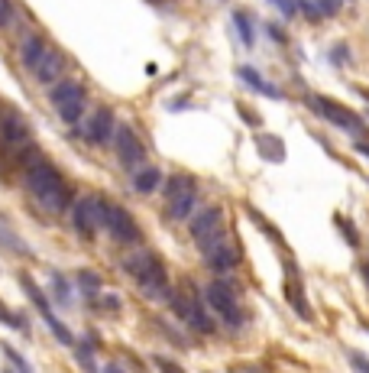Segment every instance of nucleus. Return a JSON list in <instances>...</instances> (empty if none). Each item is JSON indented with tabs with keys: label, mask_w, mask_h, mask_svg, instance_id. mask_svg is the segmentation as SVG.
Segmentation results:
<instances>
[{
	"label": "nucleus",
	"mask_w": 369,
	"mask_h": 373,
	"mask_svg": "<svg viewBox=\"0 0 369 373\" xmlns=\"http://www.w3.org/2000/svg\"><path fill=\"white\" fill-rule=\"evenodd\" d=\"M23 182H26V192L39 202V208H46L49 214H65L68 208H72V188H68V182L62 178V172L52 166V162H46L39 156L36 162H29L23 169Z\"/></svg>",
	"instance_id": "obj_1"
},
{
	"label": "nucleus",
	"mask_w": 369,
	"mask_h": 373,
	"mask_svg": "<svg viewBox=\"0 0 369 373\" xmlns=\"http://www.w3.org/2000/svg\"><path fill=\"white\" fill-rule=\"evenodd\" d=\"M123 270L130 273V280L140 286V292L149 299H166L168 292V273L162 266V260L152 250H133L123 256Z\"/></svg>",
	"instance_id": "obj_2"
},
{
	"label": "nucleus",
	"mask_w": 369,
	"mask_h": 373,
	"mask_svg": "<svg viewBox=\"0 0 369 373\" xmlns=\"http://www.w3.org/2000/svg\"><path fill=\"white\" fill-rule=\"evenodd\" d=\"M166 302L172 306V312H175L192 331L214 334V318L208 315V306H204V299L198 296V289H194L192 282H184L182 289H172V286H168Z\"/></svg>",
	"instance_id": "obj_3"
},
{
	"label": "nucleus",
	"mask_w": 369,
	"mask_h": 373,
	"mask_svg": "<svg viewBox=\"0 0 369 373\" xmlns=\"http://www.w3.org/2000/svg\"><path fill=\"white\" fill-rule=\"evenodd\" d=\"M49 101L52 107L59 110L62 124H68V127H78L84 120V110H88V94H84V88L78 85V81H72V78H62V81H55L49 91Z\"/></svg>",
	"instance_id": "obj_4"
},
{
	"label": "nucleus",
	"mask_w": 369,
	"mask_h": 373,
	"mask_svg": "<svg viewBox=\"0 0 369 373\" xmlns=\"http://www.w3.org/2000/svg\"><path fill=\"white\" fill-rule=\"evenodd\" d=\"M204 306H210V312L217 315L220 322L227 325V328H243V308H240V302H236V292L230 282L224 280H214L208 282V289H204Z\"/></svg>",
	"instance_id": "obj_5"
},
{
	"label": "nucleus",
	"mask_w": 369,
	"mask_h": 373,
	"mask_svg": "<svg viewBox=\"0 0 369 373\" xmlns=\"http://www.w3.org/2000/svg\"><path fill=\"white\" fill-rule=\"evenodd\" d=\"M188 230H192L194 244L201 247V254H208V250H214L217 244H224V208H217V204H210V208H204V211H198L192 218V224H188Z\"/></svg>",
	"instance_id": "obj_6"
},
{
	"label": "nucleus",
	"mask_w": 369,
	"mask_h": 373,
	"mask_svg": "<svg viewBox=\"0 0 369 373\" xmlns=\"http://www.w3.org/2000/svg\"><path fill=\"white\" fill-rule=\"evenodd\" d=\"M308 107L314 110L318 117L330 120L334 127L347 130V133H353V136H363V133H366V124H363L360 114H353L350 107H344V104L330 101V98H318V94H308Z\"/></svg>",
	"instance_id": "obj_7"
},
{
	"label": "nucleus",
	"mask_w": 369,
	"mask_h": 373,
	"mask_svg": "<svg viewBox=\"0 0 369 373\" xmlns=\"http://www.w3.org/2000/svg\"><path fill=\"white\" fill-rule=\"evenodd\" d=\"M110 140H114V150H117L120 166H123L130 176H133L136 169H143V162H146V143L140 140V133H136L130 124H117Z\"/></svg>",
	"instance_id": "obj_8"
},
{
	"label": "nucleus",
	"mask_w": 369,
	"mask_h": 373,
	"mask_svg": "<svg viewBox=\"0 0 369 373\" xmlns=\"http://www.w3.org/2000/svg\"><path fill=\"white\" fill-rule=\"evenodd\" d=\"M72 228L88 240H91L98 230H104V198L101 195L75 198V202H72Z\"/></svg>",
	"instance_id": "obj_9"
},
{
	"label": "nucleus",
	"mask_w": 369,
	"mask_h": 373,
	"mask_svg": "<svg viewBox=\"0 0 369 373\" xmlns=\"http://www.w3.org/2000/svg\"><path fill=\"white\" fill-rule=\"evenodd\" d=\"M104 230H107L110 237L117 240V244H140V224L130 211H126L123 204H114L104 198Z\"/></svg>",
	"instance_id": "obj_10"
},
{
	"label": "nucleus",
	"mask_w": 369,
	"mask_h": 373,
	"mask_svg": "<svg viewBox=\"0 0 369 373\" xmlns=\"http://www.w3.org/2000/svg\"><path fill=\"white\" fill-rule=\"evenodd\" d=\"M0 143L7 146L13 156H17L23 146L33 143V130H29V120H26L20 110H4V114H0Z\"/></svg>",
	"instance_id": "obj_11"
},
{
	"label": "nucleus",
	"mask_w": 369,
	"mask_h": 373,
	"mask_svg": "<svg viewBox=\"0 0 369 373\" xmlns=\"http://www.w3.org/2000/svg\"><path fill=\"white\" fill-rule=\"evenodd\" d=\"M114 127H117V114H114L110 107H98L91 117L84 114V120L78 124V133H81L84 143L104 146L110 136H114Z\"/></svg>",
	"instance_id": "obj_12"
},
{
	"label": "nucleus",
	"mask_w": 369,
	"mask_h": 373,
	"mask_svg": "<svg viewBox=\"0 0 369 373\" xmlns=\"http://www.w3.org/2000/svg\"><path fill=\"white\" fill-rule=\"evenodd\" d=\"M62 75H65V55H62L59 49H52L49 46V52L42 55V62L36 65V72H33V78L39 81V85H55V81H62Z\"/></svg>",
	"instance_id": "obj_13"
},
{
	"label": "nucleus",
	"mask_w": 369,
	"mask_h": 373,
	"mask_svg": "<svg viewBox=\"0 0 369 373\" xmlns=\"http://www.w3.org/2000/svg\"><path fill=\"white\" fill-rule=\"evenodd\" d=\"M204 263H208L214 273L224 276V273H230L236 263H240V250H236V244H217L214 250L204 254Z\"/></svg>",
	"instance_id": "obj_14"
},
{
	"label": "nucleus",
	"mask_w": 369,
	"mask_h": 373,
	"mask_svg": "<svg viewBox=\"0 0 369 373\" xmlns=\"http://www.w3.org/2000/svg\"><path fill=\"white\" fill-rule=\"evenodd\" d=\"M46 52H49V43H46V36L29 33V36H23V43H20V62H23V68L36 72V65L42 62V55H46Z\"/></svg>",
	"instance_id": "obj_15"
},
{
	"label": "nucleus",
	"mask_w": 369,
	"mask_h": 373,
	"mask_svg": "<svg viewBox=\"0 0 369 373\" xmlns=\"http://www.w3.org/2000/svg\"><path fill=\"white\" fill-rule=\"evenodd\" d=\"M192 192H198V182H194V176H188V172H175V176H168V182L162 185L166 204L178 202V198H184V195H192Z\"/></svg>",
	"instance_id": "obj_16"
},
{
	"label": "nucleus",
	"mask_w": 369,
	"mask_h": 373,
	"mask_svg": "<svg viewBox=\"0 0 369 373\" xmlns=\"http://www.w3.org/2000/svg\"><path fill=\"white\" fill-rule=\"evenodd\" d=\"M236 78H240V81H246L253 91H260V94H266V98H272V101H279V98H282V91H279L272 81H266V78H262L253 65H240V68H236Z\"/></svg>",
	"instance_id": "obj_17"
},
{
	"label": "nucleus",
	"mask_w": 369,
	"mask_h": 373,
	"mask_svg": "<svg viewBox=\"0 0 369 373\" xmlns=\"http://www.w3.org/2000/svg\"><path fill=\"white\" fill-rule=\"evenodd\" d=\"M162 182V172L156 169V166H143V169L133 172V188L140 192V195H149V192H156Z\"/></svg>",
	"instance_id": "obj_18"
},
{
	"label": "nucleus",
	"mask_w": 369,
	"mask_h": 373,
	"mask_svg": "<svg viewBox=\"0 0 369 373\" xmlns=\"http://www.w3.org/2000/svg\"><path fill=\"white\" fill-rule=\"evenodd\" d=\"M0 247H4V250H10V254H17V256H29V254H33V250H29V244L20 237L17 230H10V224H4V221H0Z\"/></svg>",
	"instance_id": "obj_19"
},
{
	"label": "nucleus",
	"mask_w": 369,
	"mask_h": 373,
	"mask_svg": "<svg viewBox=\"0 0 369 373\" xmlns=\"http://www.w3.org/2000/svg\"><path fill=\"white\" fill-rule=\"evenodd\" d=\"M234 26H236V33H240V43H243L246 49H253V46H256V26H253V13H246V10H234Z\"/></svg>",
	"instance_id": "obj_20"
},
{
	"label": "nucleus",
	"mask_w": 369,
	"mask_h": 373,
	"mask_svg": "<svg viewBox=\"0 0 369 373\" xmlns=\"http://www.w3.org/2000/svg\"><path fill=\"white\" fill-rule=\"evenodd\" d=\"M20 286H23V292L29 296V302H33V306L39 308L42 318H46V315H52V306H49V299H46V292H42V289L36 286V282L29 280V276H26V273L20 276Z\"/></svg>",
	"instance_id": "obj_21"
},
{
	"label": "nucleus",
	"mask_w": 369,
	"mask_h": 373,
	"mask_svg": "<svg viewBox=\"0 0 369 373\" xmlns=\"http://www.w3.org/2000/svg\"><path fill=\"white\" fill-rule=\"evenodd\" d=\"M194 204H198V192L178 198V202H168L166 204V214L172 221H188V218H192V211H194Z\"/></svg>",
	"instance_id": "obj_22"
},
{
	"label": "nucleus",
	"mask_w": 369,
	"mask_h": 373,
	"mask_svg": "<svg viewBox=\"0 0 369 373\" xmlns=\"http://www.w3.org/2000/svg\"><path fill=\"white\" fill-rule=\"evenodd\" d=\"M49 286H52V299H55V306H59V308H72V282H68L62 273H52Z\"/></svg>",
	"instance_id": "obj_23"
},
{
	"label": "nucleus",
	"mask_w": 369,
	"mask_h": 373,
	"mask_svg": "<svg viewBox=\"0 0 369 373\" xmlns=\"http://www.w3.org/2000/svg\"><path fill=\"white\" fill-rule=\"evenodd\" d=\"M75 282H78V289H81L88 299H94L98 292H101V286H104V280H101V276H98L94 270H78Z\"/></svg>",
	"instance_id": "obj_24"
},
{
	"label": "nucleus",
	"mask_w": 369,
	"mask_h": 373,
	"mask_svg": "<svg viewBox=\"0 0 369 373\" xmlns=\"http://www.w3.org/2000/svg\"><path fill=\"white\" fill-rule=\"evenodd\" d=\"M46 325H49V331L55 334V341H59V344H65V348H72V344H75V334L65 328V322H59V318H55V312L46 315Z\"/></svg>",
	"instance_id": "obj_25"
},
{
	"label": "nucleus",
	"mask_w": 369,
	"mask_h": 373,
	"mask_svg": "<svg viewBox=\"0 0 369 373\" xmlns=\"http://www.w3.org/2000/svg\"><path fill=\"white\" fill-rule=\"evenodd\" d=\"M256 143H260V153L266 156V159H282V140H279V136H260V140H256Z\"/></svg>",
	"instance_id": "obj_26"
},
{
	"label": "nucleus",
	"mask_w": 369,
	"mask_h": 373,
	"mask_svg": "<svg viewBox=\"0 0 369 373\" xmlns=\"http://www.w3.org/2000/svg\"><path fill=\"white\" fill-rule=\"evenodd\" d=\"M0 322L4 325H10V328H17L20 334H29V322H26L23 315H17V312H10L4 302H0Z\"/></svg>",
	"instance_id": "obj_27"
},
{
	"label": "nucleus",
	"mask_w": 369,
	"mask_h": 373,
	"mask_svg": "<svg viewBox=\"0 0 369 373\" xmlns=\"http://www.w3.org/2000/svg\"><path fill=\"white\" fill-rule=\"evenodd\" d=\"M75 360L81 364L84 373H98V364H94V351L88 348V344H78V348H75Z\"/></svg>",
	"instance_id": "obj_28"
},
{
	"label": "nucleus",
	"mask_w": 369,
	"mask_h": 373,
	"mask_svg": "<svg viewBox=\"0 0 369 373\" xmlns=\"http://www.w3.org/2000/svg\"><path fill=\"white\" fill-rule=\"evenodd\" d=\"M292 4H295V10H302L311 23H321V20H324V13H321V7L314 0H292Z\"/></svg>",
	"instance_id": "obj_29"
},
{
	"label": "nucleus",
	"mask_w": 369,
	"mask_h": 373,
	"mask_svg": "<svg viewBox=\"0 0 369 373\" xmlns=\"http://www.w3.org/2000/svg\"><path fill=\"white\" fill-rule=\"evenodd\" d=\"M4 354H7V360L13 364V373H33V367L26 364V357L20 354V351H13L10 344H4Z\"/></svg>",
	"instance_id": "obj_30"
},
{
	"label": "nucleus",
	"mask_w": 369,
	"mask_h": 373,
	"mask_svg": "<svg viewBox=\"0 0 369 373\" xmlns=\"http://www.w3.org/2000/svg\"><path fill=\"white\" fill-rule=\"evenodd\" d=\"M17 17V7H13V0H0V30H7Z\"/></svg>",
	"instance_id": "obj_31"
},
{
	"label": "nucleus",
	"mask_w": 369,
	"mask_h": 373,
	"mask_svg": "<svg viewBox=\"0 0 369 373\" xmlns=\"http://www.w3.org/2000/svg\"><path fill=\"white\" fill-rule=\"evenodd\" d=\"M330 62H334V65H347V62H350V49H347V43H337L334 49H330Z\"/></svg>",
	"instance_id": "obj_32"
},
{
	"label": "nucleus",
	"mask_w": 369,
	"mask_h": 373,
	"mask_svg": "<svg viewBox=\"0 0 369 373\" xmlns=\"http://www.w3.org/2000/svg\"><path fill=\"white\" fill-rule=\"evenodd\" d=\"M266 33H269V39H276L279 46H288V33H286V30H282L279 23H269V26H266Z\"/></svg>",
	"instance_id": "obj_33"
},
{
	"label": "nucleus",
	"mask_w": 369,
	"mask_h": 373,
	"mask_svg": "<svg viewBox=\"0 0 369 373\" xmlns=\"http://www.w3.org/2000/svg\"><path fill=\"white\" fill-rule=\"evenodd\" d=\"M347 357H350V367H353L356 373H369V360L360 354V351H350Z\"/></svg>",
	"instance_id": "obj_34"
},
{
	"label": "nucleus",
	"mask_w": 369,
	"mask_h": 373,
	"mask_svg": "<svg viewBox=\"0 0 369 373\" xmlns=\"http://www.w3.org/2000/svg\"><path fill=\"white\" fill-rule=\"evenodd\" d=\"M337 224H340V230H344V237H347V240H350V244H353V247L360 244V234H356V228H353L350 221H344V218H337Z\"/></svg>",
	"instance_id": "obj_35"
},
{
	"label": "nucleus",
	"mask_w": 369,
	"mask_h": 373,
	"mask_svg": "<svg viewBox=\"0 0 369 373\" xmlns=\"http://www.w3.org/2000/svg\"><path fill=\"white\" fill-rule=\"evenodd\" d=\"M269 4H276V7L282 10V17H286V20H295V13H298L292 0H269Z\"/></svg>",
	"instance_id": "obj_36"
},
{
	"label": "nucleus",
	"mask_w": 369,
	"mask_h": 373,
	"mask_svg": "<svg viewBox=\"0 0 369 373\" xmlns=\"http://www.w3.org/2000/svg\"><path fill=\"white\" fill-rule=\"evenodd\" d=\"M94 308H101V312H120V296H104L101 306H94Z\"/></svg>",
	"instance_id": "obj_37"
},
{
	"label": "nucleus",
	"mask_w": 369,
	"mask_h": 373,
	"mask_svg": "<svg viewBox=\"0 0 369 373\" xmlns=\"http://www.w3.org/2000/svg\"><path fill=\"white\" fill-rule=\"evenodd\" d=\"M156 364H159V370H162V373H182V370H178V364L166 360V357H156Z\"/></svg>",
	"instance_id": "obj_38"
},
{
	"label": "nucleus",
	"mask_w": 369,
	"mask_h": 373,
	"mask_svg": "<svg viewBox=\"0 0 369 373\" xmlns=\"http://www.w3.org/2000/svg\"><path fill=\"white\" fill-rule=\"evenodd\" d=\"M240 114H243V120L250 124V127H260V117L253 114V110H246V107H240Z\"/></svg>",
	"instance_id": "obj_39"
},
{
	"label": "nucleus",
	"mask_w": 369,
	"mask_h": 373,
	"mask_svg": "<svg viewBox=\"0 0 369 373\" xmlns=\"http://www.w3.org/2000/svg\"><path fill=\"white\" fill-rule=\"evenodd\" d=\"M101 373H126V370H123V367H120V364H107Z\"/></svg>",
	"instance_id": "obj_40"
},
{
	"label": "nucleus",
	"mask_w": 369,
	"mask_h": 373,
	"mask_svg": "<svg viewBox=\"0 0 369 373\" xmlns=\"http://www.w3.org/2000/svg\"><path fill=\"white\" fill-rule=\"evenodd\" d=\"M356 153H363L369 159V143H366V140H360V143H356Z\"/></svg>",
	"instance_id": "obj_41"
},
{
	"label": "nucleus",
	"mask_w": 369,
	"mask_h": 373,
	"mask_svg": "<svg viewBox=\"0 0 369 373\" xmlns=\"http://www.w3.org/2000/svg\"><path fill=\"white\" fill-rule=\"evenodd\" d=\"M360 94H363V98H366V101H369V91H366V88H360Z\"/></svg>",
	"instance_id": "obj_42"
},
{
	"label": "nucleus",
	"mask_w": 369,
	"mask_h": 373,
	"mask_svg": "<svg viewBox=\"0 0 369 373\" xmlns=\"http://www.w3.org/2000/svg\"><path fill=\"white\" fill-rule=\"evenodd\" d=\"M363 276H366V282H369V266H363Z\"/></svg>",
	"instance_id": "obj_43"
},
{
	"label": "nucleus",
	"mask_w": 369,
	"mask_h": 373,
	"mask_svg": "<svg viewBox=\"0 0 369 373\" xmlns=\"http://www.w3.org/2000/svg\"><path fill=\"white\" fill-rule=\"evenodd\" d=\"M4 373H13V370H4Z\"/></svg>",
	"instance_id": "obj_44"
},
{
	"label": "nucleus",
	"mask_w": 369,
	"mask_h": 373,
	"mask_svg": "<svg viewBox=\"0 0 369 373\" xmlns=\"http://www.w3.org/2000/svg\"><path fill=\"white\" fill-rule=\"evenodd\" d=\"M350 4H353V0H350Z\"/></svg>",
	"instance_id": "obj_45"
}]
</instances>
